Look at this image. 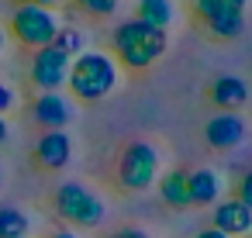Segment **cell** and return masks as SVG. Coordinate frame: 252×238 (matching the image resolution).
Returning a JSON list of instances; mask_svg holds the SVG:
<instances>
[{"mask_svg":"<svg viewBox=\"0 0 252 238\" xmlns=\"http://www.w3.org/2000/svg\"><path fill=\"white\" fill-rule=\"evenodd\" d=\"M135 11H138V21H142V25L166 31V28L176 21V0H138Z\"/></svg>","mask_w":252,"mask_h":238,"instance_id":"obj_14","label":"cell"},{"mask_svg":"<svg viewBox=\"0 0 252 238\" xmlns=\"http://www.w3.org/2000/svg\"><path fill=\"white\" fill-rule=\"evenodd\" d=\"M56 31H59V21H56V14L45 11V7L18 4L14 14H11V35H14L21 45H28V49H45V45H52Z\"/></svg>","mask_w":252,"mask_h":238,"instance_id":"obj_4","label":"cell"},{"mask_svg":"<svg viewBox=\"0 0 252 238\" xmlns=\"http://www.w3.org/2000/svg\"><path fill=\"white\" fill-rule=\"evenodd\" d=\"M18 104V97H14V90L11 87H4V83H0V114H7L11 107Z\"/></svg>","mask_w":252,"mask_h":238,"instance_id":"obj_20","label":"cell"},{"mask_svg":"<svg viewBox=\"0 0 252 238\" xmlns=\"http://www.w3.org/2000/svg\"><path fill=\"white\" fill-rule=\"evenodd\" d=\"M52 49H59L66 59H76L80 52H87V49H83V35H80V28H59L56 38H52Z\"/></svg>","mask_w":252,"mask_h":238,"instance_id":"obj_17","label":"cell"},{"mask_svg":"<svg viewBox=\"0 0 252 238\" xmlns=\"http://www.w3.org/2000/svg\"><path fill=\"white\" fill-rule=\"evenodd\" d=\"M73 159V142L66 131H45L38 142H35V162L49 173H59L63 166H69Z\"/></svg>","mask_w":252,"mask_h":238,"instance_id":"obj_9","label":"cell"},{"mask_svg":"<svg viewBox=\"0 0 252 238\" xmlns=\"http://www.w3.org/2000/svg\"><path fill=\"white\" fill-rule=\"evenodd\" d=\"M187 183H190V204H218L221 200V176L214 169L187 173Z\"/></svg>","mask_w":252,"mask_h":238,"instance_id":"obj_13","label":"cell"},{"mask_svg":"<svg viewBox=\"0 0 252 238\" xmlns=\"http://www.w3.org/2000/svg\"><path fill=\"white\" fill-rule=\"evenodd\" d=\"M52 204H56L59 217H66V221L76 224V228H97V224L104 221V214H107L104 200H100L94 190H87L83 183H63V186L56 190Z\"/></svg>","mask_w":252,"mask_h":238,"instance_id":"obj_3","label":"cell"},{"mask_svg":"<svg viewBox=\"0 0 252 238\" xmlns=\"http://www.w3.org/2000/svg\"><path fill=\"white\" fill-rule=\"evenodd\" d=\"M0 49H4V35H0Z\"/></svg>","mask_w":252,"mask_h":238,"instance_id":"obj_26","label":"cell"},{"mask_svg":"<svg viewBox=\"0 0 252 238\" xmlns=\"http://www.w3.org/2000/svg\"><path fill=\"white\" fill-rule=\"evenodd\" d=\"M52 238H76V235H73V231H56Z\"/></svg>","mask_w":252,"mask_h":238,"instance_id":"obj_25","label":"cell"},{"mask_svg":"<svg viewBox=\"0 0 252 238\" xmlns=\"http://www.w3.org/2000/svg\"><path fill=\"white\" fill-rule=\"evenodd\" d=\"M7 135H11V128H7V118H4V114H0V145H4V142H7Z\"/></svg>","mask_w":252,"mask_h":238,"instance_id":"obj_23","label":"cell"},{"mask_svg":"<svg viewBox=\"0 0 252 238\" xmlns=\"http://www.w3.org/2000/svg\"><path fill=\"white\" fill-rule=\"evenodd\" d=\"M69 93L83 104L104 100L114 87H118V62L107 52H80L69 62V80H66Z\"/></svg>","mask_w":252,"mask_h":238,"instance_id":"obj_2","label":"cell"},{"mask_svg":"<svg viewBox=\"0 0 252 238\" xmlns=\"http://www.w3.org/2000/svg\"><path fill=\"white\" fill-rule=\"evenodd\" d=\"M245 121H242V114H231V111H218L207 124H204V138H207V145L211 149H235V145H242L245 142Z\"/></svg>","mask_w":252,"mask_h":238,"instance_id":"obj_7","label":"cell"},{"mask_svg":"<svg viewBox=\"0 0 252 238\" xmlns=\"http://www.w3.org/2000/svg\"><path fill=\"white\" fill-rule=\"evenodd\" d=\"M224 7H231V11H245V0H221Z\"/></svg>","mask_w":252,"mask_h":238,"instance_id":"obj_24","label":"cell"},{"mask_svg":"<svg viewBox=\"0 0 252 238\" xmlns=\"http://www.w3.org/2000/svg\"><path fill=\"white\" fill-rule=\"evenodd\" d=\"M111 238H149L142 228H125V231H118V235H111Z\"/></svg>","mask_w":252,"mask_h":238,"instance_id":"obj_21","label":"cell"},{"mask_svg":"<svg viewBox=\"0 0 252 238\" xmlns=\"http://www.w3.org/2000/svg\"><path fill=\"white\" fill-rule=\"evenodd\" d=\"M207 25V31L214 35V38H238L242 31H245V14L242 11H221L218 18H211V21H204Z\"/></svg>","mask_w":252,"mask_h":238,"instance_id":"obj_15","label":"cell"},{"mask_svg":"<svg viewBox=\"0 0 252 238\" xmlns=\"http://www.w3.org/2000/svg\"><path fill=\"white\" fill-rule=\"evenodd\" d=\"M28 235V217L18 207H0V238H25Z\"/></svg>","mask_w":252,"mask_h":238,"instance_id":"obj_16","label":"cell"},{"mask_svg":"<svg viewBox=\"0 0 252 238\" xmlns=\"http://www.w3.org/2000/svg\"><path fill=\"white\" fill-rule=\"evenodd\" d=\"M159 179V152L149 142H131L118 162V183L125 190H149Z\"/></svg>","mask_w":252,"mask_h":238,"instance_id":"obj_5","label":"cell"},{"mask_svg":"<svg viewBox=\"0 0 252 238\" xmlns=\"http://www.w3.org/2000/svg\"><path fill=\"white\" fill-rule=\"evenodd\" d=\"M69 62L59 49L45 45V49H35L32 56V83L42 90V93H59L69 80Z\"/></svg>","mask_w":252,"mask_h":238,"instance_id":"obj_6","label":"cell"},{"mask_svg":"<svg viewBox=\"0 0 252 238\" xmlns=\"http://www.w3.org/2000/svg\"><path fill=\"white\" fill-rule=\"evenodd\" d=\"M193 238H228V235H221L218 228H204V231H197Z\"/></svg>","mask_w":252,"mask_h":238,"instance_id":"obj_22","label":"cell"},{"mask_svg":"<svg viewBox=\"0 0 252 238\" xmlns=\"http://www.w3.org/2000/svg\"><path fill=\"white\" fill-rule=\"evenodd\" d=\"M211 228H218V231H221V235H228V238L249 235V231H252V210H249L238 197H224V200H218V204H214Z\"/></svg>","mask_w":252,"mask_h":238,"instance_id":"obj_8","label":"cell"},{"mask_svg":"<svg viewBox=\"0 0 252 238\" xmlns=\"http://www.w3.org/2000/svg\"><path fill=\"white\" fill-rule=\"evenodd\" d=\"M73 4L83 7V11L94 14V18H107V14L118 11V0H73Z\"/></svg>","mask_w":252,"mask_h":238,"instance_id":"obj_18","label":"cell"},{"mask_svg":"<svg viewBox=\"0 0 252 238\" xmlns=\"http://www.w3.org/2000/svg\"><path fill=\"white\" fill-rule=\"evenodd\" d=\"M156 183H159V197H162L173 210L193 207V204H190V183H187V173H183V169H169V173H162Z\"/></svg>","mask_w":252,"mask_h":238,"instance_id":"obj_12","label":"cell"},{"mask_svg":"<svg viewBox=\"0 0 252 238\" xmlns=\"http://www.w3.org/2000/svg\"><path fill=\"white\" fill-rule=\"evenodd\" d=\"M32 118L38 124H45L49 131H63V124L69 121V100L59 93H38L35 104H32Z\"/></svg>","mask_w":252,"mask_h":238,"instance_id":"obj_10","label":"cell"},{"mask_svg":"<svg viewBox=\"0 0 252 238\" xmlns=\"http://www.w3.org/2000/svg\"><path fill=\"white\" fill-rule=\"evenodd\" d=\"M235 197L252 210V169L249 173H242V179H238V190H235Z\"/></svg>","mask_w":252,"mask_h":238,"instance_id":"obj_19","label":"cell"},{"mask_svg":"<svg viewBox=\"0 0 252 238\" xmlns=\"http://www.w3.org/2000/svg\"><path fill=\"white\" fill-rule=\"evenodd\" d=\"M211 100H214L218 111L238 114V107L249 100V87H245V80H238V76H218V80L211 83Z\"/></svg>","mask_w":252,"mask_h":238,"instance_id":"obj_11","label":"cell"},{"mask_svg":"<svg viewBox=\"0 0 252 238\" xmlns=\"http://www.w3.org/2000/svg\"><path fill=\"white\" fill-rule=\"evenodd\" d=\"M111 42H114V56H118V62H121L125 69H138V73L149 69V66L169 49V35L159 31V28L142 25L138 18L118 25Z\"/></svg>","mask_w":252,"mask_h":238,"instance_id":"obj_1","label":"cell"},{"mask_svg":"<svg viewBox=\"0 0 252 238\" xmlns=\"http://www.w3.org/2000/svg\"><path fill=\"white\" fill-rule=\"evenodd\" d=\"M18 4H28V0H18Z\"/></svg>","mask_w":252,"mask_h":238,"instance_id":"obj_27","label":"cell"}]
</instances>
